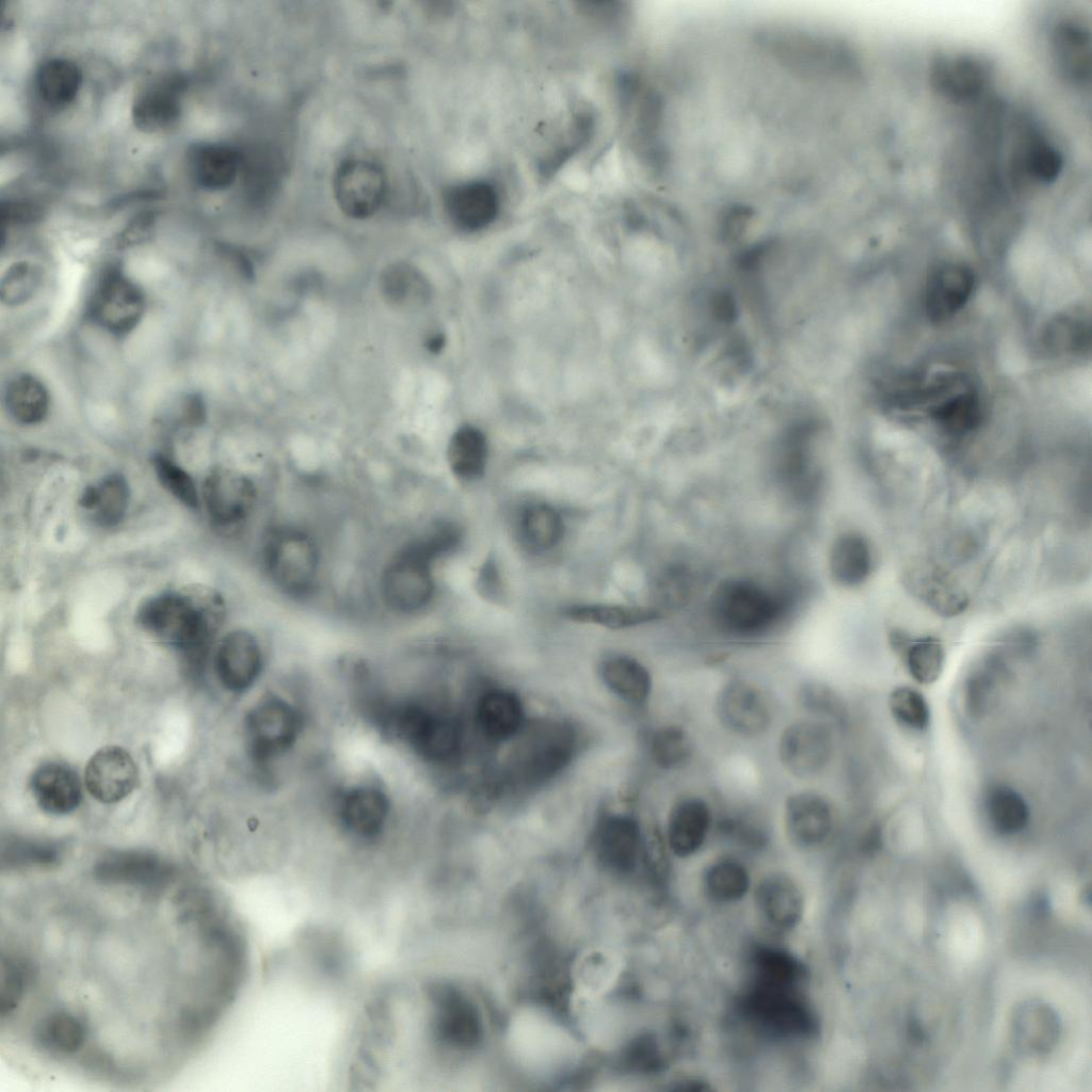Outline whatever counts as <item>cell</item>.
Wrapping results in <instances>:
<instances>
[{
	"label": "cell",
	"mask_w": 1092,
	"mask_h": 1092,
	"mask_svg": "<svg viewBox=\"0 0 1092 1092\" xmlns=\"http://www.w3.org/2000/svg\"><path fill=\"white\" fill-rule=\"evenodd\" d=\"M714 710L721 725L741 737H755L768 729L771 710L762 692L752 682L733 679L719 690Z\"/></svg>",
	"instance_id": "obj_15"
},
{
	"label": "cell",
	"mask_w": 1092,
	"mask_h": 1092,
	"mask_svg": "<svg viewBox=\"0 0 1092 1092\" xmlns=\"http://www.w3.org/2000/svg\"><path fill=\"white\" fill-rule=\"evenodd\" d=\"M984 804L989 822L998 834H1017L1029 822L1028 804L1015 789L1009 786L992 787L985 796Z\"/></svg>",
	"instance_id": "obj_39"
},
{
	"label": "cell",
	"mask_w": 1092,
	"mask_h": 1092,
	"mask_svg": "<svg viewBox=\"0 0 1092 1092\" xmlns=\"http://www.w3.org/2000/svg\"><path fill=\"white\" fill-rule=\"evenodd\" d=\"M799 705L808 713L819 718L840 721L842 703L837 693L826 684L818 680L803 681L797 692Z\"/></svg>",
	"instance_id": "obj_51"
},
{
	"label": "cell",
	"mask_w": 1092,
	"mask_h": 1092,
	"mask_svg": "<svg viewBox=\"0 0 1092 1092\" xmlns=\"http://www.w3.org/2000/svg\"><path fill=\"white\" fill-rule=\"evenodd\" d=\"M43 273L38 266L20 261L11 266L0 284L1 302L16 306L29 301L39 288Z\"/></svg>",
	"instance_id": "obj_48"
},
{
	"label": "cell",
	"mask_w": 1092,
	"mask_h": 1092,
	"mask_svg": "<svg viewBox=\"0 0 1092 1092\" xmlns=\"http://www.w3.org/2000/svg\"><path fill=\"white\" fill-rule=\"evenodd\" d=\"M563 613L572 621L611 629L632 627L658 617V612L653 609L614 605H575L566 608Z\"/></svg>",
	"instance_id": "obj_42"
},
{
	"label": "cell",
	"mask_w": 1092,
	"mask_h": 1092,
	"mask_svg": "<svg viewBox=\"0 0 1092 1092\" xmlns=\"http://www.w3.org/2000/svg\"><path fill=\"white\" fill-rule=\"evenodd\" d=\"M444 343L445 340L441 335H434L428 339L425 347L429 349V351L437 353L441 350Z\"/></svg>",
	"instance_id": "obj_55"
},
{
	"label": "cell",
	"mask_w": 1092,
	"mask_h": 1092,
	"mask_svg": "<svg viewBox=\"0 0 1092 1092\" xmlns=\"http://www.w3.org/2000/svg\"><path fill=\"white\" fill-rule=\"evenodd\" d=\"M711 610L722 629L737 636H754L776 622L783 603L755 582L729 579L714 590Z\"/></svg>",
	"instance_id": "obj_7"
},
{
	"label": "cell",
	"mask_w": 1092,
	"mask_h": 1092,
	"mask_svg": "<svg viewBox=\"0 0 1092 1092\" xmlns=\"http://www.w3.org/2000/svg\"><path fill=\"white\" fill-rule=\"evenodd\" d=\"M145 300L140 288L118 268H110L100 278L90 303L95 323L115 335H125L141 321Z\"/></svg>",
	"instance_id": "obj_10"
},
{
	"label": "cell",
	"mask_w": 1092,
	"mask_h": 1092,
	"mask_svg": "<svg viewBox=\"0 0 1092 1092\" xmlns=\"http://www.w3.org/2000/svg\"><path fill=\"white\" fill-rule=\"evenodd\" d=\"M975 285L970 269L947 263L935 269L926 287V312L930 320L942 322L953 317L969 300Z\"/></svg>",
	"instance_id": "obj_23"
},
{
	"label": "cell",
	"mask_w": 1092,
	"mask_h": 1092,
	"mask_svg": "<svg viewBox=\"0 0 1092 1092\" xmlns=\"http://www.w3.org/2000/svg\"><path fill=\"white\" fill-rule=\"evenodd\" d=\"M129 486L119 473H111L96 484L87 486L80 497V504L92 513L93 519L102 527H112L123 520L128 509Z\"/></svg>",
	"instance_id": "obj_36"
},
{
	"label": "cell",
	"mask_w": 1092,
	"mask_h": 1092,
	"mask_svg": "<svg viewBox=\"0 0 1092 1092\" xmlns=\"http://www.w3.org/2000/svg\"><path fill=\"white\" fill-rule=\"evenodd\" d=\"M203 497L210 519L220 527H234L244 521L256 503L253 481L235 469L219 467L207 477Z\"/></svg>",
	"instance_id": "obj_14"
},
{
	"label": "cell",
	"mask_w": 1092,
	"mask_h": 1092,
	"mask_svg": "<svg viewBox=\"0 0 1092 1092\" xmlns=\"http://www.w3.org/2000/svg\"><path fill=\"white\" fill-rule=\"evenodd\" d=\"M333 190L340 210L349 218L362 220L374 214L383 204L387 180L378 164L350 159L337 167Z\"/></svg>",
	"instance_id": "obj_12"
},
{
	"label": "cell",
	"mask_w": 1092,
	"mask_h": 1092,
	"mask_svg": "<svg viewBox=\"0 0 1092 1092\" xmlns=\"http://www.w3.org/2000/svg\"><path fill=\"white\" fill-rule=\"evenodd\" d=\"M381 727L404 740L428 761L453 759L461 748V732L449 716L417 702L381 703L374 707Z\"/></svg>",
	"instance_id": "obj_4"
},
{
	"label": "cell",
	"mask_w": 1092,
	"mask_h": 1092,
	"mask_svg": "<svg viewBox=\"0 0 1092 1092\" xmlns=\"http://www.w3.org/2000/svg\"><path fill=\"white\" fill-rule=\"evenodd\" d=\"M1008 179L1013 189L1028 183L1055 181L1063 167L1058 147L1032 123L1024 121L1015 130Z\"/></svg>",
	"instance_id": "obj_11"
},
{
	"label": "cell",
	"mask_w": 1092,
	"mask_h": 1092,
	"mask_svg": "<svg viewBox=\"0 0 1092 1092\" xmlns=\"http://www.w3.org/2000/svg\"><path fill=\"white\" fill-rule=\"evenodd\" d=\"M445 207L457 227L478 230L495 220L499 210V196L489 182L470 181L448 190Z\"/></svg>",
	"instance_id": "obj_26"
},
{
	"label": "cell",
	"mask_w": 1092,
	"mask_h": 1092,
	"mask_svg": "<svg viewBox=\"0 0 1092 1092\" xmlns=\"http://www.w3.org/2000/svg\"><path fill=\"white\" fill-rule=\"evenodd\" d=\"M621 974L619 957L604 948L583 952L575 963L573 979L578 997L593 1000L610 991Z\"/></svg>",
	"instance_id": "obj_32"
},
{
	"label": "cell",
	"mask_w": 1092,
	"mask_h": 1092,
	"mask_svg": "<svg viewBox=\"0 0 1092 1092\" xmlns=\"http://www.w3.org/2000/svg\"><path fill=\"white\" fill-rule=\"evenodd\" d=\"M600 676L607 688L627 703L641 705L649 697L651 674L635 658L623 655L606 658L600 665Z\"/></svg>",
	"instance_id": "obj_33"
},
{
	"label": "cell",
	"mask_w": 1092,
	"mask_h": 1092,
	"mask_svg": "<svg viewBox=\"0 0 1092 1092\" xmlns=\"http://www.w3.org/2000/svg\"><path fill=\"white\" fill-rule=\"evenodd\" d=\"M711 825L709 805L698 797H686L670 810L667 844L679 857L694 854L705 842Z\"/></svg>",
	"instance_id": "obj_27"
},
{
	"label": "cell",
	"mask_w": 1092,
	"mask_h": 1092,
	"mask_svg": "<svg viewBox=\"0 0 1092 1092\" xmlns=\"http://www.w3.org/2000/svg\"><path fill=\"white\" fill-rule=\"evenodd\" d=\"M512 1041L532 1058L547 1057L557 1043L555 1029L535 1016H523L514 1024Z\"/></svg>",
	"instance_id": "obj_49"
},
{
	"label": "cell",
	"mask_w": 1092,
	"mask_h": 1092,
	"mask_svg": "<svg viewBox=\"0 0 1092 1092\" xmlns=\"http://www.w3.org/2000/svg\"><path fill=\"white\" fill-rule=\"evenodd\" d=\"M152 464L158 480L170 494L189 508L198 505L195 483L183 468L163 455H156Z\"/></svg>",
	"instance_id": "obj_52"
},
{
	"label": "cell",
	"mask_w": 1092,
	"mask_h": 1092,
	"mask_svg": "<svg viewBox=\"0 0 1092 1092\" xmlns=\"http://www.w3.org/2000/svg\"><path fill=\"white\" fill-rule=\"evenodd\" d=\"M834 815L829 801L814 791L790 794L784 805V828L789 841L800 849L821 846L831 835Z\"/></svg>",
	"instance_id": "obj_18"
},
{
	"label": "cell",
	"mask_w": 1092,
	"mask_h": 1092,
	"mask_svg": "<svg viewBox=\"0 0 1092 1092\" xmlns=\"http://www.w3.org/2000/svg\"><path fill=\"white\" fill-rule=\"evenodd\" d=\"M138 778L133 758L117 745H107L95 752L84 771L87 791L105 804L116 803L129 796Z\"/></svg>",
	"instance_id": "obj_17"
},
{
	"label": "cell",
	"mask_w": 1092,
	"mask_h": 1092,
	"mask_svg": "<svg viewBox=\"0 0 1092 1092\" xmlns=\"http://www.w3.org/2000/svg\"><path fill=\"white\" fill-rule=\"evenodd\" d=\"M906 590L929 609L942 616L962 613L968 605L964 590L938 566L915 562L903 573Z\"/></svg>",
	"instance_id": "obj_21"
},
{
	"label": "cell",
	"mask_w": 1092,
	"mask_h": 1092,
	"mask_svg": "<svg viewBox=\"0 0 1092 1092\" xmlns=\"http://www.w3.org/2000/svg\"><path fill=\"white\" fill-rule=\"evenodd\" d=\"M379 285L383 299L396 308L418 307L429 295V285L422 273L404 261L387 266L380 275Z\"/></svg>",
	"instance_id": "obj_37"
},
{
	"label": "cell",
	"mask_w": 1092,
	"mask_h": 1092,
	"mask_svg": "<svg viewBox=\"0 0 1092 1092\" xmlns=\"http://www.w3.org/2000/svg\"><path fill=\"white\" fill-rule=\"evenodd\" d=\"M476 721L481 733L488 739L493 741L511 739L525 727L523 703L510 690H489L478 702Z\"/></svg>",
	"instance_id": "obj_29"
},
{
	"label": "cell",
	"mask_w": 1092,
	"mask_h": 1092,
	"mask_svg": "<svg viewBox=\"0 0 1092 1092\" xmlns=\"http://www.w3.org/2000/svg\"><path fill=\"white\" fill-rule=\"evenodd\" d=\"M756 902L764 917L781 930L793 929L802 919L804 897L793 879L783 872L765 876L756 887Z\"/></svg>",
	"instance_id": "obj_28"
},
{
	"label": "cell",
	"mask_w": 1092,
	"mask_h": 1092,
	"mask_svg": "<svg viewBox=\"0 0 1092 1092\" xmlns=\"http://www.w3.org/2000/svg\"><path fill=\"white\" fill-rule=\"evenodd\" d=\"M0 1050L27 1077L144 1091L209 1047L248 974L228 897L148 849L1 872Z\"/></svg>",
	"instance_id": "obj_1"
},
{
	"label": "cell",
	"mask_w": 1092,
	"mask_h": 1092,
	"mask_svg": "<svg viewBox=\"0 0 1092 1092\" xmlns=\"http://www.w3.org/2000/svg\"><path fill=\"white\" fill-rule=\"evenodd\" d=\"M520 532L528 546L535 550H547L562 537V518L552 507L534 503L521 514Z\"/></svg>",
	"instance_id": "obj_44"
},
{
	"label": "cell",
	"mask_w": 1092,
	"mask_h": 1092,
	"mask_svg": "<svg viewBox=\"0 0 1092 1092\" xmlns=\"http://www.w3.org/2000/svg\"><path fill=\"white\" fill-rule=\"evenodd\" d=\"M301 712L275 694L259 700L245 719L248 754L258 769L287 753L302 732Z\"/></svg>",
	"instance_id": "obj_8"
},
{
	"label": "cell",
	"mask_w": 1092,
	"mask_h": 1092,
	"mask_svg": "<svg viewBox=\"0 0 1092 1092\" xmlns=\"http://www.w3.org/2000/svg\"><path fill=\"white\" fill-rule=\"evenodd\" d=\"M214 668L226 690L244 692L254 685L262 670V653L258 640L243 629L228 632L218 645Z\"/></svg>",
	"instance_id": "obj_19"
},
{
	"label": "cell",
	"mask_w": 1092,
	"mask_h": 1092,
	"mask_svg": "<svg viewBox=\"0 0 1092 1092\" xmlns=\"http://www.w3.org/2000/svg\"><path fill=\"white\" fill-rule=\"evenodd\" d=\"M447 454L454 476L465 480L479 478L486 464L485 437L478 429L463 427L452 435Z\"/></svg>",
	"instance_id": "obj_41"
},
{
	"label": "cell",
	"mask_w": 1092,
	"mask_h": 1092,
	"mask_svg": "<svg viewBox=\"0 0 1092 1092\" xmlns=\"http://www.w3.org/2000/svg\"><path fill=\"white\" fill-rule=\"evenodd\" d=\"M738 1007L746 1022L774 1039H808L818 1031L817 1016L798 986L752 982Z\"/></svg>",
	"instance_id": "obj_5"
},
{
	"label": "cell",
	"mask_w": 1092,
	"mask_h": 1092,
	"mask_svg": "<svg viewBox=\"0 0 1092 1092\" xmlns=\"http://www.w3.org/2000/svg\"><path fill=\"white\" fill-rule=\"evenodd\" d=\"M1050 48L1061 76L1073 85L1090 80V31L1078 18L1059 19L1050 32Z\"/></svg>",
	"instance_id": "obj_22"
},
{
	"label": "cell",
	"mask_w": 1092,
	"mask_h": 1092,
	"mask_svg": "<svg viewBox=\"0 0 1092 1092\" xmlns=\"http://www.w3.org/2000/svg\"><path fill=\"white\" fill-rule=\"evenodd\" d=\"M871 568V549L862 534L847 532L835 540L830 555V571L835 581L856 587L868 578Z\"/></svg>",
	"instance_id": "obj_34"
},
{
	"label": "cell",
	"mask_w": 1092,
	"mask_h": 1092,
	"mask_svg": "<svg viewBox=\"0 0 1092 1092\" xmlns=\"http://www.w3.org/2000/svg\"><path fill=\"white\" fill-rule=\"evenodd\" d=\"M264 571L282 593L303 598L316 588L320 553L316 541L294 526H276L267 531L261 547Z\"/></svg>",
	"instance_id": "obj_6"
},
{
	"label": "cell",
	"mask_w": 1092,
	"mask_h": 1092,
	"mask_svg": "<svg viewBox=\"0 0 1092 1092\" xmlns=\"http://www.w3.org/2000/svg\"><path fill=\"white\" fill-rule=\"evenodd\" d=\"M186 82L178 75L157 78L144 85L132 103V119L144 132H159L173 127L181 114V97Z\"/></svg>",
	"instance_id": "obj_20"
},
{
	"label": "cell",
	"mask_w": 1092,
	"mask_h": 1092,
	"mask_svg": "<svg viewBox=\"0 0 1092 1092\" xmlns=\"http://www.w3.org/2000/svg\"><path fill=\"white\" fill-rule=\"evenodd\" d=\"M750 874L745 866L734 858H722L712 863L704 876L707 894L718 902L728 903L740 900L750 887Z\"/></svg>",
	"instance_id": "obj_43"
},
{
	"label": "cell",
	"mask_w": 1092,
	"mask_h": 1092,
	"mask_svg": "<svg viewBox=\"0 0 1092 1092\" xmlns=\"http://www.w3.org/2000/svg\"><path fill=\"white\" fill-rule=\"evenodd\" d=\"M654 762L664 770L685 767L693 754V744L688 733L678 725H667L656 729L649 740Z\"/></svg>",
	"instance_id": "obj_45"
},
{
	"label": "cell",
	"mask_w": 1092,
	"mask_h": 1092,
	"mask_svg": "<svg viewBox=\"0 0 1092 1092\" xmlns=\"http://www.w3.org/2000/svg\"><path fill=\"white\" fill-rule=\"evenodd\" d=\"M434 559L412 541L389 561L381 579L385 605L394 612L412 614L424 608L433 597Z\"/></svg>",
	"instance_id": "obj_9"
},
{
	"label": "cell",
	"mask_w": 1092,
	"mask_h": 1092,
	"mask_svg": "<svg viewBox=\"0 0 1092 1092\" xmlns=\"http://www.w3.org/2000/svg\"><path fill=\"white\" fill-rule=\"evenodd\" d=\"M905 664L911 676L921 685L935 682L944 669L945 649L934 637L911 640L903 649Z\"/></svg>",
	"instance_id": "obj_47"
},
{
	"label": "cell",
	"mask_w": 1092,
	"mask_h": 1092,
	"mask_svg": "<svg viewBox=\"0 0 1092 1092\" xmlns=\"http://www.w3.org/2000/svg\"><path fill=\"white\" fill-rule=\"evenodd\" d=\"M5 405L17 422L34 424L46 417L49 397L39 380L30 374H21L10 382L5 391Z\"/></svg>",
	"instance_id": "obj_40"
},
{
	"label": "cell",
	"mask_w": 1092,
	"mask_h": 1092,
	"mask_svg": "<svg viewBox=\"0 0 1092 1092\" xmlns=\"http://www.w3.org/2000/svg\"><path fill=\"white\" fill-rule=\"evenodd\" d=\"M503 772L501 786L536 789L572 761L578 748L576 728L565 721L547 720L523 728Z\"/></svg>",
	"instance_id": "obj_3"
},
{
	"label": "cell",
	"mask_w": 1092,
	"mask_h": 1092,
	"mask_svg": "<svg viewBox=\"0 0 1092 1092\" xmlns=\"http://www.w3.org/2000/svg\"><path fill=\"white\" fill-rule=\"evenodd\" d=\"M479 582L486 596L496 595V591L500 588V581L493 563L485 564L480 573Z\"/></svg>",
	"instance_id": "obj_54"
},
{
	"label": "cell",
	"mask_w": 1092,
	"mask_h": 1092,
	"mask_svg": "<svg viewBox=\"0 0 1092 1092\" xmlns=\"http://www.w3.org/2000/svg\"><path fill=\"white\" fill-rule=\"evenodd\" d=\"M720 831L729 835L742 844L752 847H761L768 840L765 826L758 821L749 817H726L719 823Z\"/></svg>",
	"instance_id": "obj_53"
},
{
	"label": "cell",
	"mask_w": 1092,
	"mask_h": 1092,
	"mask_svg": "<svg viewBox=\"0 0 1092 1092\" xmlns=\"http://www.w3.org/2000/svg\"><path fill=\"white\" fill-rule=\"evenodd\" d=\"M991 77L987 60L974 53L942 54L930 68V80L935 91L954 102L979 99L987 90Z\"/></svg>",
	"instance_id": "obj_16"
},
{
	"label": "cell",
	"mask_w": 1092,
	"mask_h": 1092,
	"mask_svg": "<svg viewBox=\"0 0 1092 1092\" xmlns=\"http://www.w3.org/2000/svg\"><path fill=\"white\" fill-rule=\"evenodd\" d=\"M389 801L379 788L360 785L343 792L339 802V817L346 830L356 837H378L387 821Z\"/></svg>",
	"instance_id": "obj_24"
},
{
	"label": "cell",
	"mask_w": 1092,
	"mask_h": 1092,
	"mask_svg": "<svg viewBox=\"0 0 1092 1092\" xmlns=\"http://www.w3.org/2000/svg\"><path fill=\"white\" fill-rule=\"evenodd\" d=\"M888 707L896 721L916 730L928 727L930 709L920 692L910 687L894 689L888 697Z\"/></svg>",
	"instance_id": "obj_50"
},
{
	"label": "cell",
	"mask_w": 1092,
	"mask_h": 1092,
	"mask_svg": "<svg viewBox=\"0 0 1092 1092\" xmlns=\"http://www.w3.org/2000/svg\"><path fill=\"white\" fill-rule=\"evenodd\" d=\"M595 840L601 856L619 866H630L639 852L642 834L638 821L627 815L611 814L600 819Z\"/></svg>",
	"instance_id": "obj_31"
},
{
	"label": "cell",
	"mask_w": 1092,
	"mask_h": 1092,
	"mask_svg": "<svg viewBox=\"0 0 1092 1092\" xmlns=\"http://www.w3.org/2000/svg\"><path fill=\"white\" fill-rule=\"evenodd\" d=\"M82 81V70L77 63L65 58H53L38 68L35 87L45 103L62 108L75 100Z\"/></svg>",
	"instance_id": "obj_35"
},
{
	"label": "cell",
	"mask_w": 1092,
	"mask_h": 1092,
	"mask_svg": "<svg viewBox=\"0 0 1092 1092\" xmlns=\"http://www.w3.org/2000/svg\"><path fill=\"white\" fill-rule=\"evenodd\" d=\"M753 982L799 986L805 976L804 965L789 951L774 946L760 945L751 954Z\"/></svg>",
	"instance_id": "obj_38"
},
{
	"label": "cell",
	"mask_w": 1092,
	"mask_h": 1092,
	"mask_svg": "<svg viewBox=\"0 0 1092 1092\" xmlns=\"http://www.w3.org/2000/svg\"><path fill=\"white\" fill-rule=\"evenodd\" d=\"M188 164L197 186L209 191H220L236 180L241 158L227 145L203 143L189 150Z\"/></svg>",
	"instance_id": "obj_30"
},
{
	"label": "cell",
	"mask_w": 1092,
	"mask_h": 1092,
	"mask_svg": "<svg viewBox=\"0 0 1092 1092\" xmlns=\"http://www.w3.org/2000/svg\"><path fill=\"white\" fill-rule=\"evenodd\" d=\"M1005 675L1001 661L990 657L974 670L967 680L965 700L969 712L980 717L994 704L997 688Z\"/></svg>",
	"instance_id": "obj_46"
},
{
	"label": "cell",
	"mask_w": 1092,
	"mask_h": 1092,
	"mask_svg": "<svg viewBox=\"0 0 1092 1092\" xmlns=\"http://www.w3.org/2000/svg\"><path fill=\"white\" fill-rule=\"evenodd\" d=\"M224 613L218 592L194 584L146 598L136 610L135 621L147 633L175 646L189 670L197 674Z\"/></svg>",
	"instance_id": "obj_2"
},
{
	"label": "cell",
	"mask_w": 1092,
	"mask_h": 1092,
	"mask_svg": "<svg viewBox=\"0 0 1092 1092\" xmlns=\"http://www.w3.org/2000/svg\"><path fill=\"white\" fill-rule=\"evenodd\" d=\"M778 757L791 775L808 778L820 773L830 762L833 736L826 724L801 720L789 724L778 739Z\"/></svg>",
	"instance_id": "obj_13"
},
{
	"label": "cell",
	"mask_w": 1092,
	"mask_h": 1092,
	"mask_svg": "<svg viewBox=\"0 0 1092 1092\" xmlns=\"http://www.w3.org/2000/svg\"><path fill=\"white\" fill-rule=\"evenodd\" d=\"M31 791L37 805L51 815H65L76 809L81 801V784L68 766L49 761L38 766L30 780Z\"/></svg>",
	"instance_id": "obj_25"
}]
</instances>
